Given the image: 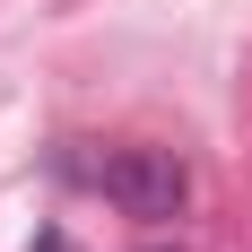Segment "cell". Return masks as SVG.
Listing matches in <instances>:
<instances>
[{
	"label": "cell",
	"mask_w": 252,
	"mask_h": 252,
	"mask_svg": "<svg viewBox=\"0 0 252 252\" xmlns=\"http://www.w3.org/2000/svg\"><path fill=\"white\" fill-rule=\"evenodd\" d=\"M104 200L122 218H139V226H165L191 200V174H183L174 148H122V157H104Z\"/></svg>",
	"instance_id": "cell-1"
},
{
	"label": "cell",
	"mask_w": 252,
	"mask_h": 252,
	"mask_svg": "<svg viewBox=\"0 0 252 252\" xmlns=\"http://www.w3.org/2000/svg\"><path fill=\"white\" fill-rule=\"evenodd\" d=\"M26 252H78V244H70V235H61V226H44V235H35V244H26Z\"/></svg>",
	"instance_id": "cell-2"
},
{
	"label": "cell",
	"mask_w": 252,
	"mask_h": 252,
	"mask_svg": "<svg viewBox=\"0 0 252 252\" xmlns=\"http://www.w3.org/2000/svg\"><path fill=\"white\" fill-rule=\"evenodd\" d=\"M148 252H174V244H148Z\"/></svg>",
	"instance_id": "cell-3"
}]
</instances>
